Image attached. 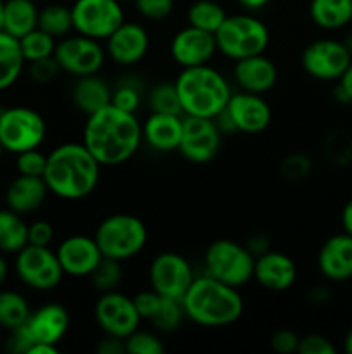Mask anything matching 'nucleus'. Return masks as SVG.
Returning <instances> with one entry per match:
<instances>
[{"label": "nucleus", "instance_id": "obj_1", "mask_svg": "<svg viewBox=\"0 0 352 354\" xmlns=\"http://www.w3.org/2000/svg\"><path fill=\"white\" fill-rule=\"evenodd\" d=\"M81 142L102 168L121 166L137 154L144 142L141 123L135 113L109 104L86 116Z\"/></svg>", "mask_w": 352, "mask_h": 354}, {"label": "nucleus", "instance_id": "obj_12", "mask_svg": "<svg viewBox=\"0 0 352 354\" xmlns=\"http://www.w3.org/2000/svg\"><path fill=\"white\" fill-rule=\"evenodd\" d=\"M71 14L76 33L99 41H106L126 21L121 0H76L71 6Z\"/></svg>", "mask_w": 352, "mask_h": 354}, {"label": "nucleus", "instance_id": "obj_42", "mask_svg": "<svg viewBox=\"0 0 352 354\" xmlns=\"http://www.w3.org/2000/svg\"><path fill=\"white\" fill-rule=\"evenodd\" d=\"M110 104L119 109L128 111V113H137L141 104V92L133 83H119L113 90V99Z\"/></svg>", "mask_w": 352, "mask_h": 354}, {"label": "nucleus", "instance_id": "obj_38", "mask_svg": "<svg viewBox=\"0 0 352 354\" xmlns=\"http://www.w3.org/2000/svg\"><path fill=\"white\" fill-rule=\"evenodd\" d=\"M164 349V344L154 332L138 328L124 339V353L126 354H162Z\"/></svg>", "mask_w": 352, "mask_h": 354}, {"label": "nucleus", "instance_id": "obj_35", "mask_svg": "<svg viewBox=\"0 0 352 354\" xmlns=\"http://www.w3.org/2000/svg\"><path fill=\"white\" fill-rule=\"evenodd\" d=\"M19 45L26 62H33L40 61V59L52 57L55 52L57 40L52 35L40 30V28H35L33 31H30L23 38H19Z\"/></svg>", "mask_w": 352, "mask_h": 354}, {"label": "nucleus", "instance_id": "obj_52", "mask_svg": "<svg viewBox=\"0 0 352 354\" xmlns=\"http://www.w3.org/2000/svg\"><path fill=\"white\" fill-rule=\"evenodd\" d=\"M342 228L349 235H352V199L342 209Z\"/></svg>", "mask_w": 352, "mask_h": 354}, {"label": "nucleus", "instance_id": "obj_31", "mask_svg": "<svg viewBox=\"0 0 352 354\" xmlns=\"http://www.w3.org/2000/svg\"><path fill=\"white\" fill-rule=\"evenodd\" d=\"M38 28L43 30L45 33L52 35L55 40H61V38L71 35V31H75L71 7L62 6V3L45 6L38 12Z\"/></svg>", "mask_w": 352, "mask_h": 354}, {"label": "nucleus", "instance_id": "obj_2", "mask_svg": "<svg viewBox=\"0 0 352 354\" xmlns=\"http://www.w3.org/2000/svg\"><path fill=\"white\" fill-rule=\"evenodd\" d=\"M100 162L83 142H64L47 154L43 180L48 192L64 201H81L95 192Z\"/></svg>", "mask_w": 352, "mask_h": 354}, {"label": "nucleus", "instance_id": "obj_44", "mask_svg": "<svg viewBox=\"0 0 352 354\" xmlns=\"http://www.w3.org/2000/svg\"><path fill=\"white\" fill-rule=\"evenodd\" d=\"M30 64V76L33 82L37 83H50L57 78V75L61 73V68H59L57 61L52 57L40 59V61L28 62Z\"/></svg>", "mask_w": 352, "mask_h": 354}, {"label": "nucleus", "instance_id": "obj_59", "mask_svg": "<svg viewBox=\"0 0 352 354\" xmlns=\"http://www.w3.org/2000/svg\"><path fill=\"white\" fill-rule=\"evenodd\" d=\"M2 111H3V109H2V107H0V114H2Z\"/></svg>", "mask_w": 352, "mask_h": 354}, {"label": "nucleus", "instance_id": "obj_41", "mask_svg": "<svg viewBox=\"0 0 352 354\" xmlns=\"http://www.w3.org/2000/svg\"><path fill=\"white\" fill-rule=\"evenodd\" d=\"M16 169L19 175L26 176H43L45 166H47V154L40 149H30L16 154Z\"/></svg>", "mask_w": 352, "mask_h": 354}, {"label": "nucleus", "instance_id": "obj_5", "mask_svg": "<svg viewBox=\"0 0 352 354\" xmlns=\"http://www.w3.org/2000/svg\"><path fill=\"white\" fill-rule=\"evenodd\" d=\"M93 239L102 256L124 263L144 251L148 230L141 218L131 213H114L97 225Z\"/></svg>", "mask_w": 352, "mask_h": 354}, {"label": "nucleus", "instance_id": "obj_45", "mask_svg": "<svg viewBox=\"0 0 352 354\" xmlns=\"http://www.w3.org/2000/svg\"><path fill=\"white\" fill-rule=\"evenodd\" d=\"M54 242V227L47 220H37L28 225V244L50 248Z\"/></svg>", "mask_w": 352, "mask_h": 354}, {"label": "nucleus", "instance_id": "obj_32", "mask_svg": "<svg viewBox=\"0 0 352 354\" xmlns=\"http://www.w3.org/2000/svg\"><path fill=\"white\" fill-rule=\"evenodd\" d=\"M226 16L223 6L214 0H195L186 10V21L190 26L200 28L209 33H216Z\"/></svg>", "mask_w": 352, "mask_h": 354}, {"label": "nucleus", "instance_id": "obj_49", "mask_svg": "<svg viewBox=\"0 0 352 354\" xmlns=\"http://www.w3.org/2000/svg\"><path fill=\"white\" fill-rule=\"evenodd\" d=\"M99 354H123L124 353V341L123 339L113 337V335L104 334V339L97 346Z\"/></svg>", "mask_w": 352, "mask_h": 354}, {"label": "nucleus", "instance_id": "obj_25", "mask_svg": "<svg viewBox=\"0 0 352 354\" xmlns=\"http://www.w3.org/2000/svg\"><path fill=\"white\" fill-rule=\"evenodd\" d=\"M48 187L43 176L17 175L6 190L7 207L19 214H30L43 206Z\"/></svg>", "mask_w": 352, "mask_h": 354}, {"label": "nucleus", "instance_id": "obj_7", "mask_svg": "<svg viewBox=\"0 0 352 354\" xmlns=\"http://www.w3.org/2000/svg\"><path fill=\"white\" fill-rule=\"evenodd\" d=\"M255 258L245 244L231 239H217L204 252V273L231 287H244L254 277Z\"/></svg>", "mask_w": 352, "mask_h": 354}, {"label": "nucleus", "instance_id": "obj_36", "mask_svg": "<svg viewBox=\"0 0 352 354\" xmlns=\"http://www.w3.org/2000/svg\"><path fill=\"white\" fill-rule=\"evenodd\" d=\"M88 279L99 292L117 290L119 283L123 282V261L104 256Z\"/></svg>", "mask_w": 352, "mask_h": 354}, {"label": "nucleus", "instance_id": "obj_17", "mask_svg": "<svg viewBox=\"0 0 352 354\" xmlns=\"http://www.w3.org/2000/svg\"><path fill=\"white\" fill-rule=\"evenodd\" d=\"M150 37L145 26L135 21H124L106 38V54L114 64L135 66L147 55Z\"/></svg>", "mask_w": 352, "mask_h": 354}, {"label": "nucleus", "instance_id": "obj_10", "mask_svg": "<svg viewBox=\"0 0 352 354\" xmlns=\"http://www.w3.org/2000/svg\"><path fill=\"white\" fill-rule=\"evenodd\" d=\"M14 268L21 282L38 292L54 290L64 279L62 266L52 248L26 244L16 252Z\"/></svg>", "mask_w": 352, "mask_h": 354}, {"label": "nucleus", "instance_id": "obj_54", "mask_svg": "<svg viewBox=\"0 0 352 354\" xmlns=\"http://www.w3.org/2000/svg\"><path fill=\"white\" fill-rule=\"evenodd\" d=\"M7 275H9V265H7L6 258L0 252V287L3 286V282L7 280Z\"/></svg>", "mask_w": 352, "mask_h": 354}, {"label": "nucleus", "instance_id": "obj_47", "mask_svg": "<svg viewBox=\"0 0 352 354\" xmlns=\"http://www.w3.org/2000/svg\"><path fill=\"white\" fill-rule=\"evenodd\" d=\"M299 341L300 337L293 330H290V328H278V330L273 332L269 344H271L273 351L280 354H292L297 353V349H299Z\"/></svg>", "mask_w": 352, "mask_h": 354}, {"label": "nucleus", "instance_id": "obj_20", "mask_svg": "<svg viewBox=\"0 0 352 354\" xmlns=\"http://www.w3.org/2000/svg\"><path fill=\"white\" fill-rule=\"evenodd\" d=\"M297 265L289 254L269 249L255 258L252 280L269 292H285L297 282Z\"/></svg>", "mask_w": 352, "mask_h": 354}, {"label": "nucleus", "instance_id": "obj_18", "mask_svg": "<svg viewBox=\"0 0 352 354\" xmlns=\"http://www.w3.org/2000/svg\"><path fill=\"white\" fill-rule=\"evenodd\" d=\"M217 52L214 33L195 26H185L176 31L169 44L171 59L179 68L207 64Z\"/></svg>", "mask_w": 352, "mask_h": 354}, {"label": "nucleus", "instance_id": "obj_46", "mask_svg": "<svg viewBox=\"0 0 352 354\" xmlns=\"http://www.w3.org/2000/svg\"><path fill=\"white\" fill-rule=\"evenodd\" d=\"M300 354H335L337 349L331 344L330 339H326L321 334H307L300 337L299 349Z\"/></svg>", "mask_w": 352, "mask_h": 354}, {"label": "nucleus", "instance_id": "obj_26", "mask_svg": "<svg viewBox=\"0 0 352 354\" xmlns=\"http://www.w3.org/2000/svg\"><path fill=\"white\" fill-rule=\"evenodd\" d=\"M71 97L75 106L88 116L109 106L113 99V88L97 73V75L79 76L72 85Z\"/></svg>", "mask_w": 352, "mask_h": 354}, {"label": "nucleus", "instance_id": "obj_53", "mask_svg": "<svg viewBox=\"0 0 352 354\" xmlns=\"http://www.w3.org/2000/svg\"><path fill=\"white\" fill-rule=\"evenodd\" d=\"M238 6L244 7L245 10H248V12H254V10H259L262 9V7L268 6L271 0H237Z\"/></svg>", "mask_w": 352, "mask_h": 354}, {"label": "nucleus", "instance_id": "obj_24", "mask_svg": "<svg viewBox=\"0 0 352 354\" xmlns=\"http://www.w3.org/2000/svg\"><path fill=\"white\" fill-rule=\"evenodd\" d=\"M183 131V114L150 113L141 123V138L154 151L168 154L178 151Z\"/></svg>", "mask_w": 352, "mask_h": 354}, {"label": "nucleus", "instance_id": "obj_50", "mask_svg": "<svg viewBox=\"0 0 352 354\" xmlns=\"http://www.w3.org/2000/svg\"><path fill=\"white\" fill-rule=\"evenodd\" d=\"M245 248L251 251V254L254 256V258H257V256L264 254L266 251H269V241L264 234H255L248 239Z\"/></svg>", "mask_w": 352, "mask_h": 354}, {"label": "nucleus", "instance_id": "obj_37", "mask_svg": "<svg viewBox=\"0 0 352 354\" xmlns=\"http://www.w3.org/2000/svg\"><path fill=\"white\" fill-rule=\"evenodd\" d=\"M148 109L150 113L164 114H183L182 104H179L178 92H176L175 82L173 83H157L148 92Z\"/></svg>", "mask_w": 352, "mask_h": 354}, {"label": "nucleus", "instance_id": "obj_39", "mask_svg": "<svg viewBox=\"0 0 352 354\" xmlns=\"http://www.w3.org/2000/svg\"><path fill=\"white\" fill-rule=\"evenodd\" d=\"M313 171V161L304 152H292L280 165V173L289 182H300Z\"/></svg>", "mask_w": 352, "mask_h": 354}, {"label": "nucleus", "instance_id": "obj_9", "mask_svg": "<svg viewBox=\"0 0 352 354\" xmlns=\"http://www.w3.org/2000/svg\"><path fill=\"white\" fill-rule=\"evenodd\" d=\"M271 120L273 111L264 95L245 90L231 93L226 109L216 118L221 131L233 130L245 135L262 133L268 130Z\"/></svg>", "mask_w": 352, "mask_h": 354}, {"label": "nucleus", "instance_id": "obj_27", "mask_svg": "<svg viewBox=\"0 0 352 354\" xmlns=\"http://www.w3.org/2000/svg\"><path fill=\"white\" fill-rule=\"evenodd\" d=\"M38 12L40 9L33 0H6L2 30L19 40L38 28Z\"/></svg>", "mask_w": 352, "mask_h": 354}, {"label": "nucleus", "instance_id": "obj_11", "mask_svg": "<svg viewBox=\"0 0 352 354\" xmlns=\"http://www.w3.org/2000/svg\"><path fill=\"white\" fill-rule=\"evenodd\" d=\"M106 47L99 40L79 33L68 35L57 40L54 52V59L61 71L76 78L97 75L106 64Z\"/></svg>", "mask_w": 352, "mask_h": 354}, {"label": "nucleus", "instance_id": "obj_60", "mask_svg": "<svg viewBox=\"0 0 352 354\" xmlns=\"http://www.w3.org/2000/svg\"><path fill=\"white\" fill-rule=\"evenodd\" d=\"M121 2H124V0H121Z\"/></svg>", "mask_w": 352, "mask_h": 354}, {"label": "nucleus", "instance_id": "obj_57", "mask_svg": "<svg viewBox=\"0 0 352 354\" xmlns=\"http://www.w3.org/2000/svg\"><path fill=\"white\" fill-rule=\"evenodd\" d=\"M3 342V335H2V327H0V346H2Z\"/></svg>", "mask_w": 352, "mask_h": 354}, {"label": "nucleus", "instance_id": "obj_58", "mask_svg": "<svg viewBox=\"0 0 352 354\" xmlns=\"http://www.w3.org/2000/svg\"><path fill=\"white\" fill-rule=\"evenodd\" d=\"M3 152H6V151H3V147H2V144H0V159H2V154H3Z\"/></svg>", "mask_w": 352, "mask_h": 354}, {"label": "nucleus", "instance_id": "obj_14", "mask_svg": "<svg viewBox=\"0 0 352 354\" xmlns=\"http://www.w3.org/2000/svg\"><path fill=\"white\" fill-rule=\"evenodd\" d=\"M93 317L104 334L123 339V341L135 330H138L141 324V317L135 306L133 297L119 290L100 292L93 308Z\"/></svg>", "mask_w": 352, "mask_h": 354}, {"label": "nucleus", "instance_id": "obj_6", "mask_svg": "<svg viewBox=\"0 0 352 354\" xmlns=\"http://www.w3.org/2000/svg\"><path fill=\"white\" fill-rule=\"evenodd\" d=\"M214 38H216L217 52L235 62L251 55L264 54L266 48L269 47L271 35L264 21L244 12L226 16L223 24L214 33Z\"/></svg>", "mask_w": 352, "mask_h": 354}, {"label": "nucleus", "instance_id": "obj_22", "mask_svg": "<svg viewBox=\"0 0 352 354\" xmlns=\"http://www.w3.org/2000/svg\"><path fill=\"white\" fill-rule=\"evenodd\" d=\"M317 268L331 282L352 279V235L342 232L328 237L317 252Z\"/></svg>", "mask_w": 352, "mask_h": 354}, {"label": "nucleus", "instance_id": "obj_40", "mask_svg": "<svg viewBox=\"0 0 352 354\" xmlns=\"http://www.w3.org/2000/svg\"><path fill=\"white\" fill-rule=\"evenodd\" d=\"M324 152L335 165H347L352 161V138L345 131H335L326 138Z\"/></svg>", "mask_w": 352, "mask_h": 354}, {"label": "nucleus", "instance_id": "obj_3", "mask_svg": "<svg viewBox=\"0 0 352 354\" xmlns=\"http://www.w3.org/2000/svg\"><path fill=\"white\" fill-rule=\"evenodd\" d=\"M183 313L195 325L221 328L233 325L244 315V299L237 287L226 286L213 277H195L182 297Z\"/></svg>", "mask_w": 352, "mask_h": 354}, {"label": "nucleus", "instance_id": "obj_21", "mask_svg": "<svg viewBox=\"0 0 352 354\" xmlns=\"http://www.w3.org/2000/svg\"><path fill=\"white\" fill-rule=\"evenodd\" d=\"M69 311L59 303H47L38 310L31 311L28 320L24 322L28 334H30L33 344L45 342V344H55L64 339L69 330Z\"/></svg>", "mask_w": 352, "mask_h": 354}, {"label": "nucleus", "instance_id": "obj_8", "mask_svg": "<svg viewBox=\"0 0 352 354\" xmlns=\"http://www.w3.org/2000/svg\"><path fill=\"white\" fill-rule=\"evenodd\" d=\"M47 137V123L38 111L26 106L3 109L0 114V144L3 151L19 152L38 149Z\"/></svg>", "mask_w": 352, "mask_h": 354}, {"label": "nucleus", "instance_id": "obj_29", "mask_svg": "<svg viewBox=\"0 0 352 354\" xmlns=\"http://www.w3.org/2000/svg\"><path fill=\"white\" fill-rule=\"evenodd\" d=\"M24 59L19 40L0 30V92L10 88L23 75Z\"/></svg>", "mask_w": 352, "mask_h": 354}, {"label": "nucleus", "instance_id": "obj_48", "mask_svg": "<svg viewBox=\"0 0 352 354\" xmlns=\"http://www.w3.org/2000/svg\"><path fill=\"white\" fill-rule=\"evenodd\" d=\"M135 306H137L138 313H140L141 320H148L152 317V313L157 308L159 301H161V294H157L155 290L147 289V290H140L133 296Z\"/></svg>", "mask_w": 352, "mask_h": 354}, {"label": "nucleus", "instance_id": "obj_4", "mask_svg": "<svg viewBox=\"0 0 352 354\" xmlns=\"http://www.w3.org/2000/svg\"><path fill=\"white\" fill-rule=\"evenodd\" d=\"M183 116L216 120L228 106L231 86L226 76L209 64L183 68L175 80Z\"/></svg>", "mask_w": 352, "mask_h": 354}, {"label": "nucleus", "instance_id": "obj_30", "mask_svg": "<svg viewBox=\"0 0 352 354\" xmlns=\"http://www.w3.org/2000/svg\"><path fill=\"white\" fill-rule=\"evenodd\" d=\"M28 244V223L16 211L0 209V252L16 254Z\"/></svg>", "mask_w": 352, "mask_h": 354}, {"label": "nucleus", "instance_id": "obj_33", "mask_svg": "<svg viewBox=\"0 0 352 354\" xmlns=\"http://www.w3.org/2000/svg\"><path fill=\"white\" fill-rule=\"evenodd\" d=\"M30 303L16 290H0V327L12 330L28 320Z\"/></svg>", "mask_w": 352, "mask_h": 354}, {"label": "nucleus", "instance_id": "obj_16", "mask_svg": "<svg viewBox=\"0 0 352 354\" xmlns=\"http://www.w3.org/2000/svg\"><path fill=\"white\" fill-rule=\"evenodd\" d=\"M219 124L213 118L183 116V131L178 151L193 165H207L217 156L221 147Z\"/></svg>", "mask_w": 352, "mask_h": 354}, {"label": "nucleus", "instance_id": "obj_55", "mask_svg": "<svg viewBox=\"0 0 352 354\" xmlns=\"http://www.w3.org/2000/svg\"><path fill=\"white\" fill-rule=\"evenodd\" d=\"M344 349H345V353H347V354H352V328L347 332V335H345Z\"/></svg>", "mask_w": 352, "mask_h": 354}, {"label": "nucleus", "instance_id": "obj_19", "mask_svg": "<svg viewBox=\"0 0 352 354\" xmlns=\"http://www.w3.org/2000/svg\"><path fill=\"white\" fill-rule=\"evenodd\" d=\"M64 275L86 279L104 258L95 239L90 235H69L55 249Z\"/></svg>", "mask_w": 352, "mask_h": 354}, {"label": "nucleus", "instance_id": "obj_13", "mask_svg": "<svg viewBox=\"0 0 352 354\" xmlns=\"http://www.w3.org/2000/svg\"><path fill=\"white\" fill-rule=\"evenodd\" d=\"M352 61V52L342 40L320 38L307 45L300 55L304 71L320 82H338Z\"/></svg>", "mask_w": 352, "mask_h": 354}, {"label": "nucleus", "instance_id": "obj_15", "mask_svg": "<svg viewBox=\"0 0 352 354\" xmlns=\"http://www.w3.org/2000/svg\"><path fill=\"white\" fill-rule=\"evenodd\" d=\"M193 280H195V273H193L192 265L185 256L178 252H159L148 266L150 289L164 297L182 301Z\"/></svg>", "mask_w": 352, "mask_h": 354}, {"label": "nucleus", "instance_id": "obj_34", "mask_svg": "<svg viewBox=\"0 0 352 354\" xmlns=\"http://www.w3.org/2000/svg\"><path fill=\"white\" fill-rule=\"evenodd\" d=\"M183 318H185V313H183L182 301L161 296V301H159L157 308L152 313V317L148 318V322L154 325V328L157 332L171 334V332H175L179 327Z\"/></svg>", "mask_w": 352, "mask_h": 354}, {"label": "nucleus", "instance_id": "obj_51", "mask_svg": "<svg viewBox=\"0 0 352 354\" xmlns=\"http://www.w3.org/2000/svg\"><path fill=\"white\" fill-rule=\"evenodd\" d=\"M338 95L344 99V102H352V61L349 64L347 71L342 75V78L338 80V86H337Z\"/></svg>", "mask_w": 352, "mask_h": 354}, {"label": "nucleus", "instance_id": "obj_56", "mask_svg": "<svg viewBox=\"0 0 352 354\" xmlns=\"http://www.w3.org/2000/svg\"><path fill=\"white\" fill-rule=\"evenodd\" d=\"M3 0H0V30H2V26H3Z\"/></svg>", "mask_w": 352, "mask_h": 354}, {"label": "nucleus", "instance_id": "obj_28", "mask_svg": "<svg viewBox=\"0 0 352 354\" xmlns=\"http://www.w3.org/2000/svg\"><path fill=\"white\" fill-rule=\"evenodd\" d=\"M309 16L321 30H340L352 21V0H311Z\"/></svg>", "mask_w": 352, "mask_h": 354}, {"label": "nucleus", "instance_id": "obj_43", "mask_svg": "<svg viewBox=\"0 0 352 354\" xmlns=\"http://www.w3.org/2000/svg\"><path fill=\"white\" fill-rule=\"evenodd\" d=\"M138 14L148 21H162L175 9V0H133Z\"/></svg>", "mask_w": 352, "mask_h": 354}, {"label": "nucleus", "instance_id": "obj_23", "mask_svg": "<svg viewBox=\"0 0 352 354\" xmlns=\"http://www.w3.org/2000/svg\"><path fill=\"white\" fill-rule=\"evenodd\" d=\"M233 78L240 90L264 95L275 88L278 82V68L266 54L251 55L235 61Z\"/></svg>", "mask_w": 352, "mask_h": 354}]
</instances>
